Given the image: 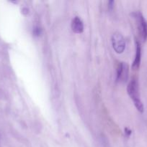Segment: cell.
<instances>
[{
    "instance_id": "6da1fadb",
    "label": "cell",
    "mask_w": 147,
    "mask_h": 147,
    "mask_svg": "<svg viewBox=\"0 0 147 147\" xmlns=\"http://www.w3.org/2000/svg\"><path fill=\"white\" fill-rule=\"evenodd\" d=\"M128 93L131 98L133 101L135 108L139 112H144V105L140 99L139 89H138V82L135 80H131V83L128 86Z\"/></svg>"
},
{
    "instance_id": "7a4b0ae2",
    "label": "cell",
    "mask_w": 147,
    "mask_h": 147,
    "mask_svg": "<svg viewBox=\"0 0 147 147\" xmlns=\"http://www.w3.org/2000/svg\"><path fill=\"white\" fill-rule=\"evenodd\" d=\"M112 44L114 50L118 53H122L125 47L124 38L120 33H115L112 37Z\"/></svg>"
},
{
    "instance_id": "3957f363",
    "label": "cell",
    "mask_w": 147,
    "mask_h": 147,
    "mask_svg": "<svg viewBox=\"0 0 147 147\" xmlns=\"http://www.w3.org/2000/svg\"><path fill=\"white\" fill-rule=\"evenodd\" d=\"M136 20L138 22V28L140 34L144 40L147 39V22L141 13L136 14Z\"/></svg>"
},
{
    "instance_id": "277c9868",
    "label": "cell",
    "mask_w": 147,
    "mask_h": 147,
    "mask_svg": "<svg viewBox=\"0 0 147 147\" xmlns=\"http://www.w3.org/2000/svg\"><path fill=\"white\" fill-rule=\"evenodd\" d=\"M128 77V66L124 63H119L117 70V80L119 81H126Z\"/></svg>"
},
{
    "instance_id": "5b68a950",
    "label": "cell",
    "mask_w": 147,
    "mask_h": 147,
    "mask_svg": "<svg viewBox=\"0 0 147 147\" xmlns=\"http://www.w3.org/2000/svg\"><path fill=\"white\" fill-rule=\"evenodd\" d=\"M71 28L74 32L76 33H82L84 30L83 22L79 17H75L72 20Z\"/></svg>"
},
{
    "instance_id": "8992f818",
    "label": "cell",
    "mask_w": 147,
    "mask_h": 147,
    "mask_svg": "<svg viewBox=\"0 0 147 147\" xmlns=\"http://www.w3.org/2000/svg\"><path fill=\"white\" fill-rule=\"evenodd\" d=\"M141 45L138 43V42H136V50H135V56L134 59L133 63V68H138L140 65L141 63Z\"/></svg>"
},
{
    "instance_id": "52a82bcc",
    "label": "cell",
    "mask_w": 147,
    "mask_h": 147,
    "mask_svg": "<svg viewBox=\"0 0 147 147\" xmlns=\"http://www.w3.org/2000/svg\"><path fill=\"white\" fill-rule=\"evenodd\" d=\"M41 29L39 27H35L33 30V33H34L35 35L36 36H39L40 34H41Z\"/></svg>"
},
{
    "instance_id": "ba28073f",
    "label": "cell",
    "mask_w": 147,
    "mask_h": 147,
    "mask_svg": "<svg viewBox=\"0 0 147 147\" xmlns=\"http://www.w3.org/2000/svg\"><path fill=\"white\" fill-rule=\"evenodd\" d=\"M113 5H114V1H110V2H109V7H110V8H112Z\"/></svg>"
}]
</instances>
